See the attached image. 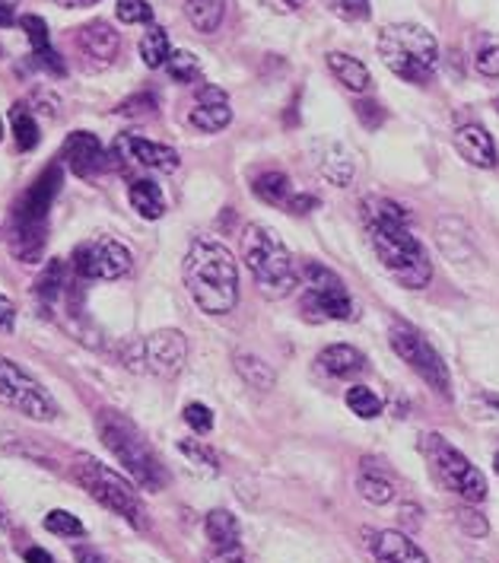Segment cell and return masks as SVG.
Wrapping results in <instances>:
<instances>
[{
	"label": "cell",
	"instance_id": "56",
	"mask_svg": "<svg viewBox=\"0 0 499 563\" xmlns=\"http://www.w3.org/2000/svg\"><path fill=\"white\" fill-rule=\"evenodd\" d=\"M494 109H497V112H499V96H497V99H494Z\"/></svg>",
	"mask_w": 499,
	"mask_h": 563
},
{
	"label": "cell",
	"instance_id": "34",
	"mask_svg": "<svg viewBox=\"0 0 499 563\" xmlns=\"http://www.w3.org/2000/svg\"><path fill=\"white\" fill-rule=\"evenodd\" d=\"M166 70H169V77L176 84H198L201 80V64H198V58L191 52H173Z\"/></svg>",
	"mask_w": 499,
	"mask_h": 563
},
{
	"label": "cell",
	"instance_id": "51",
	"mask_svg": "<svg viewBox=\"0 0 499 563\" xmlns=\"http://www.w3.org/2000/svg\"><path fill=\"white\" fill-rule=\"evenodd\" d=\"M74 554H77V563H106L102 558H99V551H92V548H87V544H80Z\"/></svg>",
	"mask_w": 499,
	"mask_h": 563
},
{
	"label": "cell",
	"instance_id": "29",
	"mask_svg": "<svg viewBox=\"0 0 499 563\" xmlns=\"http://www.w3.org/2000/svg\"><path fill=\"white\" fill-rule=\"evenodd\" d=\"M230 121H233V109L230 106H195L188 112V124L204 131V134H217V131L230 128Z\"/></svg>",
	"mask_w": 499,
	"mask_h": 563
},
{
	"label": "cell",
	"instance_id": "38",
	"mask_svg": "<svg viewBox=\"0 0 499 563\" xmlns=\"http://www.w3.org/2000/svg\"><path fill=\"white\" fill-rule=\"evenodd\" d=\"M455 519H458V526H462L465 534H470V538H487V534H490L487 516H484L480 509H474V504L462 506V509L455 512Z\"/></svg>",
	"mask_w": 499,
	"mask_h": 563
},
{
	"label": "cell",
	"instance_id": "19",
	"mask_svg": "<svg viewBox=\"0 0 499 563\" xmlns=\"http://www.w3.org/2000/svg\"><path fill=\"white\" fill-rule=\"evenodd\" d=\"M315 166L328 181H334L337 188L351 185L353 173H356V163H353V153L337 141H319L315 144Z\"/></svg>",
	"mask_w": 499,
	"mask_h": 563
},
{
	"label": "cell",
	"instance_id": "21",
	"mask_svg": "<svg viewBox=\"0 0 499 563\" xmlns=\"http://www.w3.org/2000/svg\"><path fill=\"white\" fill-rule=\"evenodd\" d=\"M127 201H131V208L137 210L144 220H159V217L166 213L163 188H159L156 181H149V178H137V181H131V188H127Z\"/></svg>",
	"mask_w": 499,
	"mask_h": 563
},
{
	"label": "cell",
	"instance_id": "37",
	"mask_svg": "<svg viewBox=\"0 0 499 563\" xmlns=\"http://www.w3.org/2000/svg\"><path fill=\"white\" fill-rule=\"evenodd\" d=\"M115 16L124 26H144L153 23V7L147 0H118Z\"/></svg>",
	"mask_w": 499,
	"mask_h": 563
},
{
	"label": "cell",
	"instance_id": "23",
	"mask_svg": "<svg viewBox=\"0 0 499 563\" xmlns=\"http://www.w3.org/2000/svg\"><path fill=\"white\" fill-rule=\"evenodd\" d=\"M185 16L201 35H213L223 26L226 16V0H185Z\"/></svg>",
	"mask_w": 499,
	"mask_h": 563
},
{
	"label": "cell",
	"instance_id": "43",
	"mask_svg": "<svg viewBox=\"0 0 499 563\" xmlns=\"http://www.w3.org/2000/svg\"><path fill=\"white\" fill-rule=\"evenodd\" d=\"M356 119L363 121L369 131H376V128H379V124L385 121V106L373 102V99H363V102L356 106Z\"/></svg>",
	"mask_w": 499,
	"mask_h": 563
},
{
	"label": "cell",
	"instance_id": "54",
	"mask_svg": "<svg viewBox=\"0 0 499 563\" xmlns=\"http://www.w3.org/2000/svg\"><path fill=\"white\" fill-rule=\"evenodd\" d=\"M484 401H487V405H494V408H497V411H499V395H487Z\"/></svg>",
	"mask_w": 499,
	"mask_h": 563
},
{
	"label": "cell",
	"instance_id": "44",
	"mask_svg": "<svg viewBox=\"0 0 499 563\" xmlns=\"http://www.w3.org/2000/svg\"><path fill=\"white\" fill-rule=\"evenodd\" d=\"M198 106H230V96L220 87L201 84V87H198Z\"/></svg>",
	"mask_w": 499,
	"mask_h": 563
},
{
	"label": "cell",
	"instance_id": "1",
	"mask_svg": "<svg viewBox=\"0 0 499 563\" xmlns=\"http://www.w3.org/2000/svg\"><path fill=\"white\" fill-rule=\"evenodd\" d=\"M363 220L369 242L385 271L408 290H423L433 280V265L423 245L411 233V213L391 198L369 195L363 198Z\"/></svg>",
	"mask_w": 499,
	"mask_h": 563
},
{
	"label": "cell",
	"instance_id": "10",
	"mask_svg": "<svg viewBox=\"0 0 499 563\" xmlns=\"http://www.w3.org/2000/svg\"><path fill=\"white\" fill-rule=\"evenodd\" d=\"M0 405L38 423L58 417V401L52 398V391L30 376L16 360L3 354H0Z\"/></svg>",
	"mask_w": 499,
	"mask_h": 563
},
{
	"label": "cell",
	"instance_id": "24",
	"mask_svg": "<svg viewBox=\"0 0 499 563\" xmlns=\"http://www.w3.org/2000/svg\"><path fill=\"white\" fill-rule=\"evenodd\" d=\"M204 532L207 541L213 548H235L242 544V529H239V519H235L230 509H210L204 519Z\"/></svg>",
	"mask_w": 499,
	"mask_h": 563
},
{
	"label": "cell",
	"instance_id": "25",
	"mask_svg": "<svg viewBox=\"0 0 499 563\" xmlns=\"http://www.w3.org/2000/svg\"><path fill=\"white\" fill-rule=\"evenodd\" d=\"M252 191L258 201H265L270 208H287V201L293 198V188H290V176L287 173H262V176L252 181Z\"/></svg>",
	"mask_w": 499,
	"mask_h": 563
},
{
	"label": "cell",
	"instance_id": "28",
	"mask_svg": "<svg viewBox=\"0 0 499 563\" xmlns=\"http://www.w3.org/2000/svg\"><path fill=\"white\" fill-rule=\"evenodd\" d=\"M141 58L147 64L149 70L156 67H166L169 58H173V45H169V32L163 26H149L141 38Z\"/></svg>",
	"mask_w": 499,
	"mask_h": 563
},
{
	"label": "cell",
	"instance_id": "27",
	"mask_svg": "<svg viewBox=\"0 0 499 563\" xmlns=\"http://www.w3.org/2000/svg\"><path fill=\"white\" fill-rule=\"evenodd\" d=\"M235 373L242 376V383L245 386H252L255 391H270V388L277 386V373H274V366L265 363L262 356H252V354H235Z\"/></svg>",
	"mask_w": 499,
	"mask_h": 563
},
{
	"label": "cell",
	"instance_id": "58",
	"mask_svg": "<svg viewBox=\"0 0 499 563\" xmlns=\"http://www.w3.org/2000/svg\"><path fill=\"white\" fill-rule=\"evenodd\" d=\"M0 141H3V121H0Z\"/></svg>",
	"mask_w": 499,
	"mask_h": 563
},
{
	"label": "cell",
	"instance_id": "31",
	"mask_svg": "<svg viewBox=\"0 0 499 563\" xmlns=\"http://www.w3.org/2000/svg\"><path fill=\"white\" fill-rule=\"evenodd\" d=\"M347 408L359 420H373V417L382 415V398L366 386H351L347 388Z\"/></svg>",
	"mask_w": 499,
	"mask_h": 563
},
{
	"label": "cell",
	"instance_id": "13",
	"mask_svg": "<svg viewBox=\"0 0 499 563\" xmlns=\"http://www.w3.org/2000/svg\"><path fill=\"white\" fill-rule=\"evenodd\" d=\"M60 185H64V169H60V163H52L16 198V205L10 210V227H48V210L58 198Z\"/></svg>",
	"mask_w": 499,
	"mask_h": 563
},
{
	"label": "cell",
	"instance_id": "22",
	"mask_svg": "<svg viewBox=\"0 0 499 563\" xmlns=\"http://www.w3.org/2000/svg\"><path fill=\"white\" fill-rule=\"evenodd\" d=\"M328 67H331V74L337 77V84L344 89H351V92H366L369 89V70L359 58L344 55V52H331Z\"/></svg>",
	"mask_w": 499,
	"mask_h": 563
},
{
	"label": "cell",
	"instance_id": "41",
	"mask_svg": "<svg viewBox=\"0 0 499 563\" xmlns=\"http://www.w3.org/2000/svg\"><path fill=\"white\" fill-rule=\"evenodd\" d=\"M474 67H477V74H484V77L497 80L499 77V42L484 45V48L477 52V58H474Z\"/></svg>",
	"mask_w": 499,
	"mask_h": 563
},
{
	"label": "cell",
	"instance_id": "33",
	"mask_svg": "<svg viewBox=\"0 0 499 563\" xmlns=\"http://www.w3.org/2000/svg\"><path fill=\"white\" fill-rule=\"evenodd\" d=\"M178 452H181L191 465L204 468L207 475H217V472H220V455H217L210 445L201 443V440H181V443H178Z\"/></svg>",
	"mask_w": 499,
	"mask_h": 563
},
{
	"label": "cell",
	"instance_id": "2",
	"mask_svg": "<svg viewBox=\"0 0 499 563\" xmlns=\"http://www.w3.org/2000/svg\"><path fill=\"white\" fill-rule=\"evenodd\" d=\"M185 287L207 316H226L239 302V265L233 252L217 239H195L185 255Z\"/></svg>",
	"mask_w": 499,
	"mask_h": 563
},
{
	"label": "cell",
	"instance_id": "30",
	"mask_svg": "<svg viewBox=\"0 0 499 563\" xmlns=\"http://www.w3.org/2000/svg\"><path fill=\"white\" fill-rule=\"evenodd\" d=\"M64 274H67V265L64 262H48V267L42 271V277L35 280V297L42 299V306H55L64 294Z\"/></svg>",
	"mask_w": 499,
	"mask_h": 563
},
{
	"label": "cell",
	"instance_id": "14",
	"mask_svg": "<svg viewBox=\"0 0 499 563\" xmlns=\"http://www.w3.org/2000/svg\"><path fill=\"white\" fill-rule=\"evenodd\" d=\"M109 156L127 159L134 166L153 169V173H176L178 166H181V156H178L176 150L166 147V144H156V141H147V137H137V134H121Z\"/></svg>",
	"mask_w": 499,
	"mask_h": 563
},
{
	"label": "cell",
	"instance_id": "26",
	"mask_svg": "<svg viewBox=\"0 0 499 563\" xmlns=\"http://www.w3.org/2000/svg\"><path fill=\"white\" fill-rule=\"evenodd\" d=\"M356 490H359V497H363L366 504L385 506L395 500V484H391V477L382 475L379 468H369V462L359 468V477H356Z\"/></svg>",
	"mask_w": 499,
	"mask_h": 563
},
{
	"label": "cell",
	"instance_id": "52",
	"mask_svg": "<svg viewBox=\"0 0 499 563\" xmlns=\"http://www.w3.org/2000/svg\"><path fill=\"white\" fill-rule=\"evenodd\" d=\"M60 7H67V10H80V7H92V3H99V0H55Z\"/></svg>",
	"mask_w": 499,
	"mask_h": 563
},
{
	"label": "cell",
	"instance_id": "17",
	"mask_svg": "<svg viewBox=\"0 0 499 563\" xmlns=\"http://www.w3.org/2000/svg\"><path fill=\"white\" fill-rule=\"evenodd\" d=\"M366 538H373L369 551L379 563H430V558L420 551L417 541H411L408 532L385 529V532H366Z\"/></svg>",
	"mask_w": 499,
	"mask_h": 563
},
{
	"label": "cell",
	"instance_id": "6",
	"mask_svg": "<svg viewBox=\"0 0 499 563\" xmlns=\"http://www.w3.org/2000/svg\"><path fill=\"white\" fill-rule=\"evenodd\" d=\"M74 481L87 490L89 497L99 506H106L109 512L121 516L127 526H134L137 532L147 529V512H144V504L137 497V487L134 481H127L124 475L112 472L109 465H102L99 459H92L87 452H77L74 455Z\"/></svg>",
	"mask_w": 499,
	"mask_h": 563
},
{
	"label": "cell",
	"instance_id": "40",
	"mask_svg": "<svg viewBox=\"0 0 499 563\" xmlns=\"http://www.w3.org/2000/svg\"><path fill=\"white\" fill-rule=\"evenodd\" d=\"M185 423L195 433H210L213 430V411L207 405H201V401H191V405H185Z\"/></svg>",
	"mask_w": 499,
	"mask_h": 563
},
{
	"label": "cell",
	"instance_id": "3",
	"mask_svg": "<svg viewBox=\"0 0 499 563\" xmlns=\"http://www.w3.org/2000/svg\"><path fill=\"white\" fill-rule=\"evenodd\" d=\"M96 433L102 445L115 455V462L131 475V481L141 487V490H163L166 487V468L159 462V455L153 452V445L144 440V433L134 427V420H127L118 411H99L96 417Z\"/></svg>",
	"mask_w": 499,
	"mask_h": 563
},
{
	"label": "cell",
	"instance_id": "36",
	"mask_svg": "<svg viewBox=\"0 0 499 563\" xmlns=\"http://www.w3.org/2000/svg\"><path fill=\"white\" fill-rule=\"evenodd\" d=\"M20 30L26 32V38H30L32 55H42V52L55 48V45H52V35H48V23H45L42 16H35V13L20 16Z\"/></svg>",
	"mask_w": 499,
	"mask_h": 563
},
{
	"label": "cell",
	"instance_id": "57",
	"mask_svg": "<svg viewBox=\"0 0 499 563\" xmlns=\"http://www.w3.org/2000/svg\"><path fill=\"white\" fill-rule=\"evenodd\" d=\"M7 3H10V7H16V3H20V0H7Z\"/></svg>",
	"mask_w": 499,
	"mask_h": 563
},
{
	"label": "cell",
	"instance_id": "32",
	"mask_svg": "<svg viewBox=\"0 0 499 563\" xmlns=\"http://www.w3.org/2000/svg\"><path fill=\"white\" fill-rule=\"evenodd\" d=\"M10 128H13V141H16V150H32L38 144V124H35V115H30L23 106L13 109V119H10Z\"/></svg>",
	"mask_w": 499,
	"mask_h": 563
},
{
	"label": "cell",
	"instance_id": "9",
	"mask_svg": "<svg viewBox=\"0 0 499 563\" xmlns=\"http://www.w3.org/2000/svg\"><path fill=\"white\" fill-rule=\"evenodd\" d=\"M302 274V316L312 322H347L353 316V299L344 280L319 262H306Z\"/></svg>",
	"mask_w": 499,
	"mask_h": 563
},
{
	"label": "cell",
	"instance_id": "4",
	"mask_svg": "<svg viewBox=\"0 0 499 563\" xmlns=\"http://www.w3.org/2000/svg\"><path fill=\"white\" fill-rule=\"evenodd\" d=\"M242 258L252 271L258 290L267 299H287L299 287L302 274L296 267L290 249L265 223H252L242 236Z\"/></svg>",
	"mask_w": 499,
	"mask_h": 563
},
{
	"label": "cell",
	"instance_id": "48",
	"mask_svg": "<svg viewBox=\"0 0 499 563\" xmlns=\"http://www.w3.org/2000/svg\"><path fill=\"white\" fill-rule=\"evenodd\" d=\"M302 3H309V0H262V7H267L270 13H280V16H287V13H296Z\"/></svg>",
	"mask_w": 499,
	"mask_h": 563
},
{
	"label": "cell",
	"instance_id": "8",
	"mask_svg": "<svg viewBox=\"0 0 499 563\" xmlns=\"http://www.w3.org/2000/svg\"><path fill=\"white\" fill-rule=\"evenodd\" d=\"M121 363L131 373H149L156 379H173L188 363V341L178 328H159L121 347Z\"/></svg>",
	"mask_w": 499,
	"mask_h": 563
},
{
	"label": "cell",
	"instance_id": "11",
	"mask_svg": "<svg viewBox=\"0 0 499 563\" xmlns=\"http://www.w3.org/2000/svg\"><path fill=\"white\" fill-rule=\"evenodd\" d=\"M388 344H391V351L401 356L426 386L436 388L442 398L452 395V376H448L445 360H442L440 351H436L417 328L404 325V322L391 325V331H388Z\"/></svg>",
	"mask_w": 499,
	"mask_h": 563
},
{
	"label": "cell",
	"instance_id": "15",
	"mask_svg": "<svg viewBox=\"0 0 499 563\" xmlns=\"http://www.w3.org/2000/svg\"><path fill=\"white\" fill-rule=\"evenodd\" d=\"M77 48H80L89 70H106L115 64L118 52H121V35L112 23L92 20L84 30H77Z\"/></svg>",
	"mask_w": 499,
	"mask_h": 563
},
{
	"label": "cell",
	"instance_id": "20",
	"mask_svg": "<svg viewBox=\"0 0 499 563\" xmlns=\"http://www.w3.org/2000/svg\"><path fill=\"white\" fill-rule=\"evenodd\" d=\"M319 366H322L328 376H334V379H356V376H363L369 369L366 356L359 354L356 347H351V344H331V347H324L322 354H319Z\"/></svg>",
	"mask_w": 499,
	"mask_h": 563
},
{
	"label": "cell",
	"instance_id": "39",
	"mask_svg": "<svg viewBox=\"0 0 499 563\" xmlns=\"http://www.w3.org/2000/svg\"><path fill=\"white\" fill-rule=\"evenodd\" d=\"M328 7H331L334 16H341V20H347V23H363V20H369V13H373L369 0H328Z\"/></svg>",
	"mask_w": 499,
	"mask_h": 563
},
{
	"label": "cell",
	"instance_id": "50",
	"mask_svg": "<svg viewBox=\"0 0 499 563\" xmlns=\"http://www.w3.org/2000/svg\"><path fill=\"white\" fill-rule=\"evenodd\" d=\"M23 558H26V563H55V558L45 548H26Z\"/></svg>",
	"mask_w": 499,
	"mask_h": 563
},
{
	"label": "cell",
	"instance_id": "7",
	"mask_svg": "<svg viewBox=\"0 0 499 563\" xmlns=\"http://www.w3.org/2000/svg\"><path fill=\"white\" fill-rule=\"evenodd\" d=\"M420 452L426 455V465L436 477L442 490L455 494L465 504H484L487 500V477L480 475V468L470 465V459L448 443L440 433H423L420 437Z\"/></svg>",
	"mask_w": 499,
	"mask_h": 563
},
{
	"label": "cell",
	"instance_id": "47",
	"mask_svg": "<svg viewBox=\"0 0 499 563\" xmlns=\"http://www.w3.org/2000/svg\"><path fill=\"white\" fill-rule=\"evenodd\" d=\"M319 208V198L315 195H293L290 201H287V210L296 213V217H302V213H312V210Z\"/></svg>",
	"mask_w": 499,
	"mask_h": 563
},
{
	"label": "cell",
	"instance_id": "5",
	"mask_svg": "<svg viewBox=\"0 0 499 563\" xmlns=\"http://www.w3.org/2000/svg\"><path fill=\"white\" fill-rule=\"evenodd\" d=\"M385 67L404 84H426L440 67V42L426 26L417 23H391L376 38Z\"/></svg>",
	"mask_w": 499,
	"mask_h": 563
},
{
	"label": "cell",
	"instance_id": "46",
	"mask_svg": "<svg viewBox=\"0 0 499 563\" xmlns=\"http://www.w3.org/2000/svg\"><path fill=\"white\" fill-rule=\"evenodd\" d=\"M16 328V302L0 294V331H13Z\"/></svg>",
	"mask_w": 499,
	"mask_h": 563
},
{
	"label": "cell",
	"instance_id": "49",
	"mask_svg": "<svg viewBox=\"0 0 499 563\" xmlns=\"http://www.w3.org/2000/svg\"><path fill=\"white\" fill-rule=\"evenodd\" d=\"M13 23H20V20H16V7H10L7 0H0V30H7V26H13Z\"/></svg>",
	"mask_w": 499,
	"mask_h": 563
},
{
	"label": "cell",
	"instance_id": "12",
	"mask_svg": "<svg viewBox=\"0 0 499 563\" xmlns=\"http://www.w3.org/2000/svg\"><path fill=\"white\" fill-rule=\"evenodd\" d=\"M70 265L80 280H118L131 271V252L118 239H89L77 245Z\"/></svg>",
	"mask_w": 499,
	"mask_h": 563
},
{
	"label": "cell",
	"instance_id": "16",
	"mask_svg": "<svg viewBox=\"0 0 499 563\" xmlns=\"http://www.w3.org/2000/svg\"><path fill=\"white\" fill-rule=\"evenodd\" d=\"M64 166L80 178H92L109 166V153L102 147V141L92 131H74L67 134L64 147H60Z\"/></svg>",
	"mask_w": 499,
	"mask_h": 563
},
{
	"label": "cell",
	"instance_id": "53",
	"mask_svg": "<svg viewBox=\"0 0 499 563\" xmlns=\"http://www.w3.org/2000/svg\"><path fill=\"white\" fill-rule=\"evenodd\" d=\"M0 529H10V512L3 504H0Z\"/></svg>",
	"mask_w": 499,
	"mask_h": 563
},
{
	"label": "cell",
	"instance_id": "35",
	"mask_svg": "<svg viewBox=\"0 0 499 563\" xmlns=\"http://www.w3.org/2000/svg\"><path fill=\"white\" fill-rule=\"evenodd\" d=\"M45 529L52 534H60V538H84L87 534V526L74 512H67V509H52L45 516Z\"/></svg>",
	"mask_w": 499,
	"mask_h": 563
},
{
	"label": "cell",
	"instance_id": "42",
	"mask_svg": "<svg viewBox=\"0 0 499 563\" xmlns=\"http://www.w3.org/2000/svg\"><path fill=\"white\" fill-rule=\"evenodd\" d=\"M118 112H121V115H127V119H141V115H153V112H156V99H153L149 92H141V96H131V99H124V102L118 106Z\"/></svg>",
	"mask_w": 499,
	"mask_h": 563
},
{
	"label": "cell",
	"instance_id": "45",
	"mask_svg": "<svg viewBox=\"0 0 499 563\" xmlns=\"http://www.w3.org/2000/svg\"><path fill=\"white\" fill-rule=\"evenodd\" d=\"M207 563H245L242 544H235V548H213Z\"/></svg>",
	"mask_w": 499,
	"mask_h": 563
},
{
	"label": "cell",
	"instance_id": "55",
	"mask_svg": "<svg viewBox=\"0 0 499 563\" xmlns=\"http://www.w3.org/2000/svg\"><path fill=\"white\" fill-rule=\"evenodd\" d=\"M494 472H497V475H499V452H497V455H494Z\"/></svg>",
	"mask_w": 499,
	"mask_h": 563
},
{
	"label": "cell",
	"instance_id": "18",
	"mask_svg": "<svg viewBox=\"0 0 499 563\" xmlns=\"http://www.w3.org/2000/svg\"><path fill=\"white\" fill-rule=\"evenodd\" d=\"M455 150L462 153V159H468L470 166H480V169L497 166V144L490 137V131L480 124H462L455 131Z\"/></svg>",
	"mask_w": 499,
	"mask_h": 563
}]
</instances>
